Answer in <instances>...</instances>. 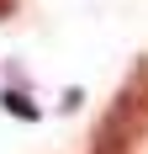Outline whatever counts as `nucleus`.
<instances>
[{
    "mask_svg": "<svg viewBox=\"0 0 148 154\" xmlns=\"http://www.w3.org/2000/svg\"><path fill=\"white\" fill-rule=\"evenodd\" d=\"M5 112H16V117H37V106H32V101H27V96H21V91H5Z\"/></svg>",
    "mask_w": 148,
    "mask_h": 154,
    "instance_id": "obj_2",
    "label": "nucleus"
},
{
    "mask_svg": "<svg viewBox=\"0 0 148 154\" xmlns=\"http://www.w3.org/2000/svg\"><path fill=\"white\" fill-rule=\"evenodd\" d=\"M16 16V0H0V21H11Z\"/></svg>",
    "mask_w": 148,
    "mask_h": 154,
    "instance_id": "obj_3",
    "label": "nucleus"
},
{
    "mask_svg": "<svg viewBox=\"0 0 148 154\" xmlns=\"http://www.w3.org/2000/svg\"><path fill=\"white\" fill-rule=\"evenodd\" d=\"M143 133H148V59L127 75V85L117 91V101L106 106L90 154H132V143Z\"/></svg>",
    "mask_w": 148,
    "mask_h": 154,
    "instance_id": "obj_1",
    "label": "nucleus"
}]
</instances>
